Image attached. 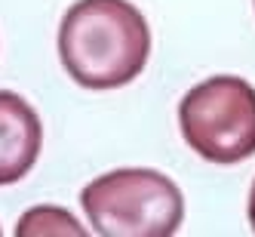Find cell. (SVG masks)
<instances>
[{"label": "cell", "mask_w": 255, "mask_h": 237, "mask_svg": "<svg viewBox=\"0 0 255 237\" xmlns=\"http://www.w3.org/2000/svg\"><path fill=\"white\" fill-rule=\"evenodd\" d=\"M86 219L99 237H172L185 222V197L157 170L129 167L93 179L80 191Z\"/></svg>", "instance_id": "cell-2"}, {"label": "cell", "mask_w": 255, "mask_h": 237, "mask_svg": "<svg viewBox=\"0 0 255 237\" xmlns=\"http://www.w3.org/2000/svg\"><path fill=\"white\" fill-rule=\"evenodd\" d=\"M252 3H255V0H252Z\"/></svg>", "instance_id": "cell-7"}, {"label": "cell", "mask_w": 255, "mask_h": 237, "mask_svg": "<svg viewBox=\"0 0 255 237\" xmlns=\"http://www.w3.org/2000/svg\"><path fill=\"white\" fill-rule=\"evenodd\" d=\"M249 225H252V234H255V182H252V191H249Z\"/></svg>", "instance_id": "cell-6"}, {"label": "cell", "mask_w": 255, "mask_h": 237, "mask_svg": "<svg viewBox=\"0 0 255 237\" xmlns=\"http://www.w3.org/2000/svg\"><path fill=\"white\" fill-rule=\"evenodd\" d=\"M43 126L37 111L22 99L0 89V185H12L31 173L40 157Z\"/></svg>", "instance_id": "cell-4"}, {"label": "cell", "mask_w": 255, "mask_h": 237, "mask_svg": "<svg viewBox=\"0 0 255 237\" xmlns=\"http://www.w3.org/2000/svg\"><path fill=\"white\" fill-rule=\"evenodd\" d=\"M151 56V28L129 0H77L59 28V59L86 89L132 83Z\"/></svg>", "instance_id": "cell-1"}, {"label": "cell", "mask_w": 255, "mask_h": 237, "mask_svg": "<svg viewBox=\"0 0 255 237\" xmlns=\"http://www.w3.org/2000/svg\"><path fill=\"white\" fill-rule=\"evenodd\" d=\"M15 234L19 237H34V234H74V237H83L86 231L77 225V219L71 216L68 210H59V207H34L28 210L19 225H15Z\"/></svg>", "instance_id": "cell-5"}, {"label": "cell", "mask_w": 255, "mask_h": 237, "mask_svg": "<svg viewBox=\"0 0 255 237\" xmlns=\"http://www.w3.org/2000/svg\"><path fill=\"white\" fill-rule=\"evenodd\" d=\"M181 136L209 163H240L255 154V86L218 74L188 89L178 102Z\"/></svg>", "instance_id": "cell-3"}]
</instances>
